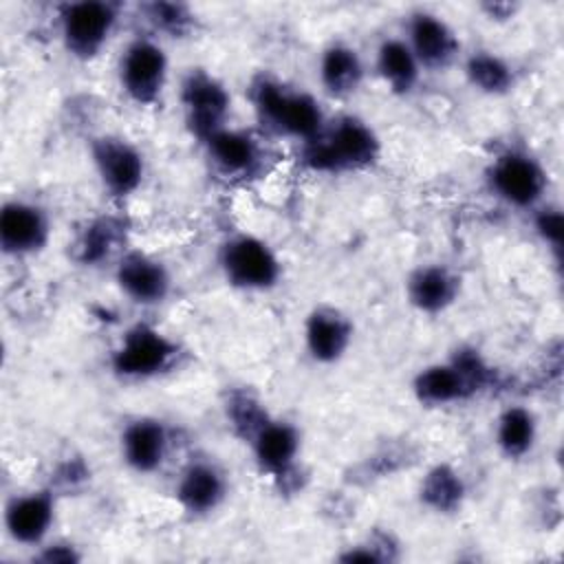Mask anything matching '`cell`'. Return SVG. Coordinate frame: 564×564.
Returning <instances> with one entry per match:
<instances>
[{
  "label": "cell",
  "instance_id": "obj_21",
  "mask_svg": "<svg viewBox=\"0 0 564 564\" xmlns=\"http://www.w3.org/2000/svg\"><path fill=\"white\" fill-rule=\"evenodd\" d=\"M317 75L322 88L330 97L341 99L359 90L366 75V66L355 46L346 42H330L319 55Z\"/></svg>",
  "mask_w": 564,
  "mask_h": 564
},
{
  "label": "cell",
  "instance_id": "obj_2",
  "mask_svg": "<svg viewBox=\"0 0 564 564\" xmlns=\"http://www.w3.org/2000/svg\"><path fill=\"white\" fill-rule=\"evenodd\" d=\"M496 383L494 368L476 348H460L447 361L421 368L412 381L416 401L425 408L463 403Z\"/></svg>",
  "mask_w": 564,
  "mask_h": 564
},
{
  "label": "cell",
  "instance_id": "obj_17",
  "mask_svg": "<svg viewBox=\"0 0 564 564\" xmlns=\"http://www.w3.org/2000/svg\"><path fill=\"white\" fill-rule=\"evenodd\" d=\"M174 496L189 516L214 513L227 498V476L214 460L194 458L181 469Z\"/></svg>",
  "mask_w": 564,
  "mask_h": 564
},
{
  "label": "cell",
  "instance_id": "obj_16",
  "mask_svg": "<svg viewBox=\"0 0 564 564\" xmlns=\"http://www.w3.org/2000/svg\"><path fill=\"white\" fill-rule=\"evenodd\" d=\"M170 430L154 416H137L128 421L119 434V454L128 469L148 476L163 467L170 454Z\"/></svg>",
  "mask_w": 564,
  "mask_h": 564
},
{
  "label": "cell",
  "instance_id": "obj_29",
  "mask_svg": "<svg viewBox=\"0 0 564 564\" xmlns=\"http://www.w3.org/2000/svg\"><path fill=\"white\" fill-rule=\"evenodd\" d=\"M533 229L538 238L553 249V253L560 258L562 253V240H564V216L560 207L555 205H538L533 209Z\"/></svg>",
  "mask_w": 564,
  "mask_h": 564
},
{
  "label": "cell",
  "instance_id": "obj_23",
  "mask_svg": "<svg viewBox=\"0 0 564 564\" xmlns=\"http://www.w3.org/2000/svg\"><path fill=\"white\" fill-rule=\"evenodd\" d=\"M494 441L500 454L509 460H520L535 447L538 441V419L520 403L507 405L494 425Z\"/></svg>",
  "mask_w": 564,
  "mask_h": 564
},
{
  "label": "cell",
  "instance_id": "obj_8",
  "mask_svg": "<svg viewBox=\"0 0 564 564\" xmlns=\"http://www.w3.org/2000/svg\"><path fill=\"white\" fill-rule=\"evenodd\" d=\"M167 53L148 35H139L126 44L119 55L117 77L123 95L137 106H154L167 84Z\"/></svg>",
  "mask_w": 564,
  "mask_h": 564
},
{
  "label": "cell",
  "instance_id": "obj_20",
  "mask_svg": "<svg viewBox=\"0 0 564 564\" xmlns=\"http://www.w3.org/2000/svg\"><path fill=\"white\" fill-rule=\"evenodd\" d=\"M460 293V278L441 262L416 267L405 280V297L408 302L425 313L438 315L447 311Z\"/></svg>",
  "mask_w": 564,
  "mask_h": 564
},
{
  "label": "cell",
  "instance_id": "obj_12",
  "mask_svg": "<svg viewBox=\"0 0 564 564\" xmlns=\"http://www.w3.org/2000/svg\"><path fill=\"white\" fill-rule=\"evenodd\" d=\"M51 238V218L44 207L13 198L0 209V249L11 258L40 253Z\"/></svg>",
  "mask_w": 564,
  "mask_h": 564
},
{
  "label": "cell",
  "instance_id": "obj_27",
  "mask_svg": "<svg viewBox=\"0 0 564 564\" xmlns=\"http://www.w3.org/2000/svg\"><path fill=\"white\" fill-rule=\"evenodd\" d=\"M225 412L229 425L242 441H249L260 430V425L271 416L267 408L258 401V397L245 388L229 392Z\"/></svg>",
  "mask_w": 564,
  "mask_h": 564
},
{
  "label": "cell",
  "instance_id": "obj_1",
  "mask_svg": "<svg viewBox=\"0 0 564 564\" xmlns=\"http://www.w3.org/2000/svg\"><path fill=\"white\" fill-rule=\"evenodd\" d=\"M381 156V139L370 123L355 115L326 121L324 130L302 143V163L322 174H344L372 167Z\"/></svg>",
  "mask_w": 564,
  "mask_h": 564
},
{
  "label": "cell",
  "instance_id": "obj_5",
  "mask_svg": "<svg viewBox=\"0 0 564 564\" xmlns=\"http://www.w3.org/2000/svg\"><path fill=\"white\" fill-rule=\"evenodd\" d=\"M218 267L234 289L262 293L278 286L282 262L273 247L251 234L229 236L218 251Z\"/></svg>",
  "mask_w": 564,
  "mask_h": 564
},
{
  "label": "cell",
  "instance_id": "obj_6",
  "mask_svg": "<svg viewBox=\"0 0 564 564\" xmlns=\"http://www.w3.org/2000/svg\"><path fill=\"white\" fill-rule=\"evenodd\" d=\"M487 183L496 198L516 209H535L549 185L544 165L527 150H502L487 170Z\"/></svg>",
  "mask_w": 564,
  "mask_h": 564
},
{
  "label": "cell",
  "instance_id": "obj_4",
  "mask_svg": "<svg viewBox=\"0 0 564 564\" xmlns=\"http://www.w3.org/2000/svg\"><path fill=\"white\" fill-rule=\"evenodd\" d=\"M183 350L161 328L139 322L130 326L110 352V370L123 381H148L170 372Z\"/></svg>",
  "mask_w": 564,
  "mask_h": 564
},
{
  "label": "cell",
  "instance_id": "obj_13",
  "mask_svg": "<svg viewBox=\"0 0 564 564\" xmlns=\"http://www.w3.org/2000/svg\"><path fill=\"white\" fill-rule=\"evenodd\" d=\"M115 282L119 291L134 304L154 306L172 293V273L154 256L143 251H126L115 264Z\"/></svg>",
  "mask_w": 564,
  "mask_h": 564
},
{
  "label": "cell",
  "instance_id": "obj_19",
  "mask_svg": "<svg viewBox=\"0 0 564 564\" xmlns=\"http://www.w3.org/2000/svg\"><path fill=\"white\" fill-rule=\"evenodd\" d=\"M352 322L339 308L322 304L304 319V348L315 364H337L352 344Z\"/></svg>",
  "mask_w": 564,
  "mask_h": 564
},
{
  "label": "cell",
  "instance_id": "obj_11",
  "mask_svg": "<svg viewBox=\"0 0 564 564\" xmlns=\"http://www.w3.org/2000/svg\"><path fill=\"white\" fill-rule=\"evenodd\" d=\"M207 159L216 174L229 181H247L262 172L264 148L258 137L242 128H220L203 141Z\"/></svg>",
  "mask_w": 564,
  "mask_h": 564
},
{
  "label": "cell",
  "instance_id": "obj_22",
  "mask_svg": "<svg viewBox=\"0 0 564 564\" xmlns=\"http://www.w3.org/2000/svg\"><path fill=\"white\" fill-rule=\"evenodd\" d=\"M375 68L381 82L394 95H412L421 82V64L403 37H386L375 55Z\"/></svg>",
  "mask_w": 564,
  "mask_h": 564
},
{
  "label": "cell",
  "instance_id": "obj_18",
  "mask_svg": "<svg viewBox=\"0 0 564 564\" xmlns=\"http://www.w3.org/2000/svg\"><path fill=\"white\" fill-rule=\"evenodd\" d=\"M55 522V496L37 489L13 496L4 507V529L22 546H42Z\"/></svg>",
  "mask_w": 564,
  "mask_h": 564
},
{
  "label": "cell",
  "instance_id": "obj_9",
  "mask_svg": "<svg viewBox=\"0 0 564 564\" xmlns=\"http://www.w3.org/2000/svg\"><path fill=\"white\" fill-rule=\"evenodd\" d=\"M181 106L189 132L203 143L227 126L231 95L225 84L205 68H189L181 82Z\"/></svg>",
  "mask_w": 564,
  "mask_h": 564
},
{
  "label": "cell",
  "instance_id": "obj_31",
  "mask_svg": "<svg viewBox=\"0 0 564 564\" xmlns=\"http://www.w3.org/2000/svg\"><path fill=\"white\" fill-rule=\"evenodd\" d=\"M40 560H44V562H77V560H79V553H75L73 544L55 542V544L42 546Z\"/></svg>",
  "mask_w": 564,
  "mask_h": 564
},
{
  "label": "cell",
  "instance_id": "obj_25",
  "mask_svg": "<svg viewBox=\"0 0 564 564\" xmlns=\"http://www.w3.org/2000/svg\"><path fill=\"white\" fill-rule=\"evenodd\" d=\"M421 500L436 513H452L463 505L465 482L452 465H434L421 480Z\"/></svg>",
  "mask_w": 564,
  "mask_h": 564
},
{
  "label": "cell",
  "instance_id": "obj_28",
  "mask_svg": "<svg viewBox=\"0 0 564 564\" xmlns=\"http://www.w3.org/2000/svg\"><path fill=\"white\" fill-rule=\"evenodd\" d=\"M148 22L159 31L174 37L189 33L194 26V13L178 2H150L143 7Z\"/></svg>",
  "mask_w": 564,
  "mask_h": 564
},
{
  "label": "cell",
  "instance_id": "obj_10",
  "mask_svg": "<svg viewBox=\"0 0 564 564\" xmlns=\"http://www.w3.org/2000/svg\"><path fill=\"white\" fill-rule=\"evenodd\" d=\"M90 156L104 192L112 198L132 196L145 178L143 152L119 134H101L90 143Z\"/></svg>",
  "mask_w": 564,
  "mask_h": 564
},
{
  "label": "cell",
  "instance_id": "obj_7",
  "mask_svg": "<svg viewBox=\"0 0 564 564\" xmlns=\"http://www.w3.org/2000/svg\"><path fill=\"white\" fill-rule=\"evenodd\" d=\"M119 22V7L106 0H77L59 9V37L68 55L97 57Z\"/></svg>",
  "mask_w": 564,
  "mask_h": 564
},
{
  "label": "cell",
  "instance_id": "obj_30",
  "mask_svg": "<svg viewBox=\"0 0 564 564\" xmlns=\"http://www.w3.org/2000/svg\"><path fill=\"white\" fill-rule=\"evenodd\" d=\"M341 562H381L386 560V555L381 553V546H377L375 542H364V544H355L348 546L341 555Z\"/></svg>",
  "mask_w": 564,
  "mask_h": 564
},
{
  "label": "cell",
  "instance_id": "obj_14",
  "mask_svg": "<svg viewBox=\"0 0 564 564\" xmlns=\"http://www.w3.org/2000/svg\"><path fill=\"white\" fill-rule=\"evenodd\" d=\"M247 443L258 469L264 476L273 480H289L297 469L302 438L293 423L269 416Z\"/></svg>",
  "mask_w": 564,
  "mask_h": 564
},
{
  "label": "cell",
  "instance_id": "obj_24",
  "mask_svg": "<svg viewBox=\"0 0 564 564\" xmlns=\"http://www.w3.org/2000/svg\"><path fill=\"white\" fill-rule=\"evenodd\" d=\"M465 77L478 93L485 95H505L516 82L511 64L491 51H474L467 55Z\"/></svg>",
  "mask_w": 564,
  "mask_h": 564
},
{
  "label": "cell",
  "instance_id": "obj_26",
  "mask_svg": "<svg viewBox=\"0 0 564 564\" xmlns=\"http://www.w3.org/2000/svg\"><path fill=\"white\" fill-rule=\"evenodd\" d=\"M123 238V225L119 218L101 216L90 220L75 242V258L82 264H99L110 258Z\"/></svg>",
  "mask_w": 564,
  "mask_h": 564
},
{
  "label": "cell",
  "instance_id": "obj_15",
  "mask_svg": "<svg viewBox=\"0 0 564 564\" xmlns=\"http://www.w3.org/2000/svg\"><path fill=\"white\" fill-rule=\"evenodd\" d=\"M403 40L416 55L423 70H445L460 53L456 31L441 15L430 11H416L410 15Z\"/></svg>",
  "mask_w": 564,
  "mask_h": 564
},
{
  "label": "cell",
  "instance_id": "obj_3",
  "mask_svg": "<svg viewBox=\"0 0 564 564\" xmlns=\"http://www.w3.org/2000/svg\"><path fill=\"white\" fill-rule=\"evenodd\" d=\"M251 104L267 130L300 143L315 139L326 126V115L313 95L289 88L273 77L262 75L253 82Z\"/></svg>",
  "mask_w": 564,
  "mask_h": 564
}]
</instances>
